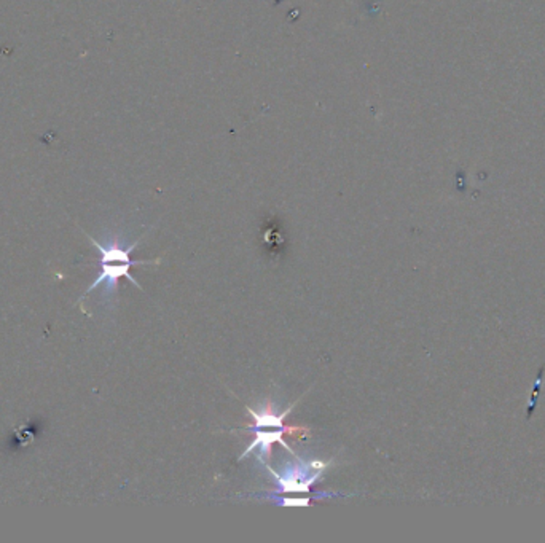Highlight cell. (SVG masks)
I'll return each mask as SVG.
<instances>
[{"mask_svg": "<svg viewBox=\"0 0 545 543\" xmlns=\"http://www.w3.org/2000/svg\"><path fill=\"white\" fill-rule=\"evenodd\" d=\"M302 399L304 397H300L297 402H294L284 412H277V405H275V402H271V399L265 400V403L259 412L252 410L250 406H246L249 414L254 418V426H249V430L250 429H284L286 427L284 426V420L289 416L292 410L300 403Z\"/></svg>", "mask_w": 545, "mask_h": 543, "instance_id": "277c9868", "label": "cell"}, {"mask_svg": "<svg viewBox=\"0 0 545 543\" xmlns=\"http://www.w3.org/2000/svg\"><path fill=\"white\" fill-rule=\"evenodd\" d=\"M294 461L286 462L281 472H277L269 464L265 468L277 480V494H306L318 483L319 478L335 464V459L319 461L304 459L302 456H292Z\"/></svg>", "mask_w": 545, "mask_h": 543, "instance_id": "7a4b0ae2", "label": "cell"}, {"mask_svg": "<svg viewBox=\"0 0 545 543\" xmlns=\"http://www.w3.org/2000/svg\"><path fill=\"white\" fill-rule=\"evenodd\" d=\"M256 433V439L249 443V447L242 451L238 461H242L249 457L250 454L259 449L257 454V461L262 462L263 466L268 464L269 456H271V448L275 443H279L281 447L286 448L292 456H295V451L284 441V433H289L292 437H300L304 439L306 435H310V430L306 427H284V429H250Z\"/></svg>", "mask_w": 545, "mask_h": 543, "instance_id": "3957f363", "label": "cell"}, {"mask_svg": "<svg viewBox=\"0 0 545 543\" xmlns=\"http://www.w3.org/2000/svg\"><path fill=\"white\" fill-rule=\"evenodd\" d=\"M257 499H263V501H269V502L279 505V507H311L313 501H321L325 497H343L339 493H319V494L313 495V497H281V495H273L271 493H267L265 495L254 494Z\"/></svg>", "mask_w": 545, "mask_h": 543, "instance_id": "5b68a950", "label": "cell"}, {"mask_svg": "<svg viewBox=\"0 0 545 543\" xmlns=\"http://www.w3.org/2000/svg\"><path fill=\"white\" fill-rule=\"evenodd\" d=\"M86 238L90 240L91 244L97 249V252L101 255V260H99L101 271H99V275H97L95 282L85 292L82 300L85 296L90 295L91 292L96 290L99 285H104V298L111 300L114 296H117L118 281L122 277H126L139 290H142L141 284L130 275V269L132 267H138V265H159L161 263V258H155V260H132V252H134V249L138 248L141 240L132 242V244H126L123 238L117 236V234H112L109 238H105V242L96 241L90 234H86Z\"/></svg>", "mask_w": 545, "mask_h": 543, "instance_id": "6da1fadb", "label": "cell"}]
</instances>
